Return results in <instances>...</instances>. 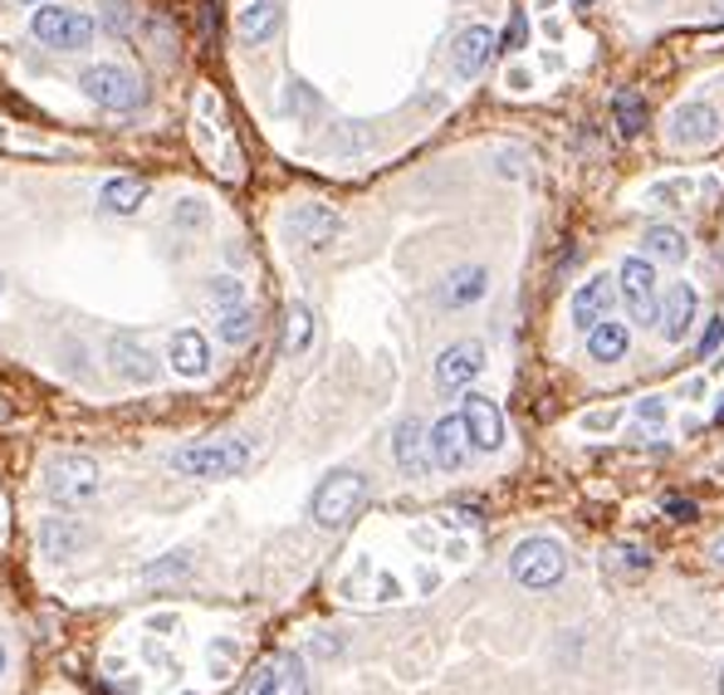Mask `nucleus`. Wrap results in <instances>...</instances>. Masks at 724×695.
Instances as JSON below:
<instances>
[{
  "instance_id": "nucleus-41",
  "label": "nucleus",
  "mask_w": 724,
  "mask_h": 695,
  "mask_svg": "<svg viewBox=\"0 0 724 695\" xmlns=\"http://www.w3.org/2000/svg\"><path fill=\"white\" fill-rule=\"evenodd\" d=\"M0 289H6V275H0Z\"/></svg>"
},
{
  "instance_id": "nucleus-30",
  "label": "nucleus",
  "mask_w": 724,
  "mask_h": 695,
  "mask_svg": "<svg viewBox=\"0 0 724 695\" xmlns=\"http://www.w3.org/2000/svg\"><path fill=\"white\" fill-rule=\"evenodd\" d=\"M211 299H216V309H225V304H241V280H231V275L211 280Z\"/></svg>"
},
{
  "instance_id": "nucleus-32",
  "label": "nucleus",
  "mask_w": 724,
  "mask_h": 695,
  "mask_svg": "<svg viewBox=\"0 0 724 695\" xmlns=\"http://www.w3.org/2000/svg\"><path fill=\"white\" fill-rule=\"evenodd\" d=\"M104 15H108V30L118 35V30H128V0H104Z\"/></svg>"
},
{
  "instance_id": "nucleus-8",
  "label": "nucleus",
  "mask_w": 724,
  "mask_h": 695,
  "mask_svg": "<svg viewBox=\"0 0 724 695\" xmlns=\"http://www.w3.org/2000/svg\"><path fill=\"white\" fill-rule=\"evenodd\" d=\"M241 695H309V671H304V661L294 652H279L255 671Z\"/></svg>"
},
{
  "instance_id": "nucleus-19",
  "label": "nucleus",
  "mask_w": 724,
  "mask_h": 695,
  "mask_svg": "<svg viewBox=\"0 0 724 695\" xmlns=\"http://www.w3.org/2000/svg\"><path fill=\"white\" fill-rule=\"evenodd\" d=\"M172 368L181 372V378H206L211 368V344L206 334H196V328H181V334H172Z\"/></svg>"
},
{
  "instance_id": "nucleus-18",
  "label": "nucleus",
  "mask_w": 724,
  "mask_h": 695,
  "mask_svg": "<svg viewBox=\"0 0 724 695\" xmlns=\"http://www.w3.org/2000/svg\"><path fill=\"white\" fill-rule=\"evenodd\" d=\"M392 455H397V465L406 475H426V465H432V436L422 431V421L406 417L397 427V436H392Z\"/></svg>"
},
{
  "instance_id": "nucleus-36",
  "label": "nucleus",
  "mask_w": 724,
  "mask_h": 695,
  "mask_svg": "<svg viewBox=\"0 0 724 695\" xmlns=\"http://www.w3.org/2000/svg\"><path fill=\"white\" fill-rule=\"evenodd\" d=\"M666 515H671V519H695V499L671 495V499H666Z\"/></svg>"
},
{
  "instance_id": "nucleus-43",
  "label": "nucleus",
  "mask_w": 724,
  "mask_h": 695,
  "mask_svg": "<svg viewBox=\"0 0 724 695\" xmlns=\"http://www.w3.org/2000/svg\"><path fill=\"white\" fill-rule=\"evenodd\" d=\"M720 10H724V0H720Z\"/></svg>"
},
{
  "instance_id": "nucleus-29",
  "label": "nucleus",
  "mask_w": 724,
  "mask_h": 695,
  "mask_svg": "<svg viewBox=\"0 0 724 695\" xmlns=\"http://www.w3.org/2000/svg\"><path fill=\"white\" fill-rule=\"evenodd\" d=\"M187 568H191V558L187 554H172V558H162V564H147L142 578H147V583H162V578H181Z\"/></svg>"
},
{
  "instance_id": "nucleus-33",
  "label": "nucleus",
  "mask_w": 724,
  "mask_h": 695,
  "mask_svg": "<svg viewBox=\"0 0 724 695\" xmlns=\"http://www.w3.org/2000/svg\"><path fill=\"white\" fill-rule=\"evenodd\" d=\"M524 40H529V20H524V15H514V20H509V35H504V50H524Z\"/></svg>"
},
{
  "instance_id": "nucleus-12",
  "label": "nucleus",
  "mask_w": 724,
  "mask_h": 695,
  "mask_svg": "<svg viewBox=\"0 0 724 695\" xmlns=\"http://www.w3.org/2000/svg\"><path fill=\"white\" fill-rule=\"evenodd\" d=\"M720 133H724V123L710 104H681L671 113V143L675 147H710V143H720Z\"/></svg>"
},
{
  "instance_id": "nucleus-14",
  "label": "nucleus",
  "mask_w": 724,
  "mask_h": 695,
  "mask_svg": "<svg viewBox=\"0 0 724 695\" xmlns=\"http://www.w3.org/2000/svg\"><path fill=\"white\" fill-rule=\"evenodd\" d=\"M695 314H700V294H695V284H671L666 289V299H661V338L666 344H681V338L695 328Z\"/></svg>"
},
{
  "instance_id": "nucleus-35",
  "label": "nucleus",
  "mask_w": 724,
  "mask_h": 695,
  "mask_svg": "<svg viewBox=\"0 0 724 695\" xmlns=\"http://www.w3.org/2000/svg\"><path fill=\"white\" fill-rule=\"evenodd\" d=\"M720 338H724V318H715V324L705 328V338H700V352L705 358H715V348H720Z\"/></svg>"
},
{
  "instance_id": "nucleus-17",
  "label": "nucleus",
  "mask_w": 724,
  "mask_h": 695,
  "mask_svg": "<svg viewBox=\"0 0 724 695\" xmlns=\"http://www.w3.org/2000/svg\"><path fill=\"white\" fill-rule=\"evenodd\" d=\"M108 358H113V372L118 378H128V382H152L157 378V358H152V348L142 344V338H132V334H118L108 344Z\"/></svg>"
},
{
  "instance_id": "nucleus-39",
  "label": "nucleus",
  "mask_w": 724,
  "mask_h": 695,
  "mask_svg": "<svg viewBox=\"0 0 724 695\" xmlns=\"http://www.w3.org/2000/svg\"><path fill=\"white\" fill-rule=\"evenodd\" d=\"M720 695H724V671H720Z\"/></svg>"
},
{
  "instance_id": "nucleus-15",
  "label": "nucleus",
  "mask_w": 724,
  "mask_h": 695,
  "mask_svg": "<svg viewBox=\"0 0 724 695\" xmlns=\"http://www.w3.org/2000/svg\"><path fill=\"white\" fill-rule=\"evenodd\" d=\"M494 30L490 25H470V30H460L456 44H450V70H456L460 78H475L490 64V54H494Z\"/></svg>"
},
{
  "instance_id": "nucleus-21",
  "label": "nucleus",
  "mask_w": 724,
  "mask_h": 695,
  "mask_svg": "<svg viewBox=\"0 0 724 695\" xmlns=\"http://www.w3.org/2000/svg\"><path fill=\"white\" fill-rule=\"evenodd\" d=\"M641 241H647V260H661V265H685V255H690L685 231H675V225H666V221L647 225Z\"/></svg>"
},
{
  "instance_id": "nucleus-26",
  "label": "nucleus",
  "mask_w": 724,
  "mask_h": 695,
  "mask_svg": "<svg viewBox=\"0 0 724 695\" xmlns=\"http://www.w3.org/2000/svg\"><path fill=\"white\" fill-rule=\"evenodd\" d=\"M313 344V309L309 304H289V328H285V348L299 358L304 348Z\"/></svg>"
},
{
  "instance_id": "nucleus-40",
  "label": "nucleus",
  "mask_w": 724,
  "mask_h": 695,
  "mask_svg": "<svg viewBox=\"0 0 724 695\" xmlns=\"http://www.w3.org/2000/svg\"><path fill=\"white\" fill-rule=\"evenodd\" d=\"M578 6H593V0H578Z\"/></svg>"
},
{
  "instance_id": "nucleus-4",
  "label": "nucleus",
  "mask_w": 724,
  "mask_h": 695,
  "mask_svg": "<svg viewBox=\"0 0 724 695\" xmlns=\"http://www.w3.org/2000/svg\"><path fill=\"white\" fill-rule=\"evenodd\" d=\"M78 88L94 98L98 108H113V113H132L147 104V84L132 70H118V64H94V70L78 74Z\"/></svg>"
},
{
  "instance_id": "nucleus-20",
  "label": "nucleus",
  "mask_w": 724,
  "mask_h": 695,
  "mask_svg": "<svg viewBox=\"0 0 724 695\" xmlns=\"http://www.w3.org/2000/svg\"><path fill=\"white\" fill-rule=\"evenodd\" d=\"M279 20H285V6H279V0H251V6L241 10V20H235V35L245 44H265L279 30Z\"/></svg>"
},
{
  "instance_id": "nucleus-16",
  "label": "nucleus",
  "mask_w": 724,
  "mask_h": 695,
  "mask_svg": "<svg viewBox=\"0 0 724 695\" xmlns=\"http://www.w3.org/2000/svg\"><path fill=\"white\" fill-rule=\"evenodd\" d=\"M466 455H470L466 417H440L432 427V465H440V471H460Z\"/></svg>"
},
{
  "instance_id": "nucleus-7",
  "label": "nucleus",
  "mask_w": 724,
  "mask_h": 695,
  "mask_svg": "<svg viewBox=\"0 0 724 695\" xmlns=\"http://www.w3.org/2000/svg\"><path fill=\"white\" fill-rule=\"evenodd\" d=\"M44 489H50L60 505H78V499H88L98 489V465L88 461V455H60V461H50V471H44Z\"/></svg>"
},
{
  "instance_id": "nucleus-23",
  "label": "nucleus",
  "mask_w": 724,
  "mask_h": 695,
  "mask_svg": "<svg viewBox=\"0 0 724 695\" xmlns=\"http://www.w3.org/2000/svg\"><path fill=\"white\" fill-rule=\"evenodd\" d=\"M627 344H631L627 324H617V318H603V324L587 334V358H593V362H617L621 352H627Z\"/></svg>"
},
{
  "instance_id": "nucleus-11",
  "label": "nucleus",
  "mask_w": 724,
  "mask_h": 695,
  "mask_svg": "<svg viewBox=\"0 0 724 695\" xmlns=\"http://www.w3.org/2000/svg\"><path fill=\"white\" fill-rule=\"evenodd\" d=\"M460 417H466V431H470V446L475 451H500L504 446V412L485 392H466Z\"/></svg>"
},
{
  "instance_id": "nucleus-3",
  "label": "nucleus",
  "mask_w": 724,
  "mask_h": 695,
  "mask_svg": "<svg viewBox=\"0 0 724 695\" xmlns=\"http://www.w3.org/2000/svg\"><path fill=\"white\" fill-rule=\"evenodd\" d=\"M362 499H368V475L333 471L319 489H313V505H309L313 524H319V529H343V524L362 509Z\"/></svg>"
},
{
  "instance_id": "nucleus-5",
  "label": "nucleus",
  "mask_w": 724,
  "mask_h": 695,
  "mask_svg": "<svg viewBox=\"0 0 724 695\" xmlns=\"http://www.w3.org/2000/svg\"><path fill=\"white\" fill-rule=\"evenodd\" d=\"M30 35L40 44H50V50H88L98 35L94 15H84V10H70V6H35V15H30Z\"/></svg>"
},
{
  "instance_id": "nucleus-13",
  "label": "nucleus",
  "mask_w": 724,
  "mask_h": 695,
  "mask_svg": "<svg viewBox=\"0 0 724 695\" xmlns=\"http://www.w3.org/2000/svg\"><path fill=\"white\" fill-rule=\"evenodd\" d=\"M613 304H617V280L613 275H593L578 294H573V328L593 334L603 318H613Z\"/></svg>"
},
{
  "instance_id": "nucleus-34",
  "label": "nucleus",
  "mask_w": 724,
  "mask_h": 695,
  "mask_svg": "<svg viewBox=\"0 0 724 695\" xmlns=\"http://www.w3.org/2000/svg\"><path fill=\"white\" fill-rule=\"evenodd\" d=\"M206 221V207H201V201H181L177 207V225H201Z\"/></svg>"
},
{
  "instance_id": "nucleus-24",
  "label": "nucleus",
  "mask_w": 724,
  "mask_h": 695,
  "mask_svg": "<svg viewBox=\"0 0 724 695\" xmlns=\"http://www.w3.org/2000/svg\"><path fill=\"white\" fill-rule=\"evenodd\" d=\"M485 289H490V275H485L480 265H460L456 275L446 280V304L450 309H466V304L485 299Z\"/></svg>"
},
{
  "instance_id": "nucleus-31",
  "label": "nucleus",
  "mask_w": 724,
  "mask_h": 695,
  "mask_svg": "<svg viewBox=\"0 0 724 695\" xmlns=\"http://www.w3.org/2000/svg\"><path fill=\"white\" fill-rule=\"evenodd\" d=\"M637 417H641V427H661V421H666V402H661V397H647V402H641L637 407Z\"/></svg>"
},
{
  "instance_id": "nucleus-2",
  "label": "nucleus",
  "mask_w": 724,
  "mask_h": 695,
  "mask_svg": "<svg viewBox=\"0 0 724 695\" xmlns=\"http://www.w3.org/2000/svg\"><path fill=\"white\" fill-rule=\"evenodd\" d=\"M563 573H568V558H563V549L553 539H543V534L514 544V554H509V578H514L519 588L543 592V588L563 583Z\"/></svg>"
},
{
  "instance_id": "nucleus-10",
  "label": "nucleus",
  "mask_w": 724,
  "mask_h": 695,
  "mask_svg": "<svg viewBox=\"0 0 724 695\" xmlns=\"http://www.w3.org/2000/svg\"><path fill=\"white\" fill-rule=\"evenodd\" d=\"M480 368H485V348L475 338H460V344H450L436 358V387L440 392H460V387L480 378Z\"/></svg>"
},
{
  "instance_id": "nucleus-1",
  "label": "nucleus",
  "mask_w": 724,
  "mask_h": 695,
  "mask_svg": "<svg viewBox=\"0 0 724 695\" xmlns=\"http://www.w3.org/2000/svg\"><path fill=\"white\" fill-rule=\"evenodd\" d=\"M172 465L181 475H196V481H225V475H241L251 465V441L241 436L196 441V446H181L172 455Z\"/></svg>"
},
{
  "instance_id": "nucleus-25",
  "label": "nucleus",
  "mask_w": 724,
  "mask_h": 695,
  "mask_svg": "<svg viewBox=\"0 0 724 695\" xmlns=\"http://www.w3.org/2000/svg\"><path fill=\"white\" fill-rule=\"evenodd\" d=\"M216 334H221L231 348L251 344V334H255V309H251V304H225V309H216Z\"/></svg>"
},
{
  "instance_id": "nucleus-22",
  "label": "nucleus",
  "mask_w": 724,
  "mask_h": 695,
  "mask_svg": "<svg viewBox=\"0 0 724 695\" xmlns=\"http://www.w3.org/2000/svg\"><path fill=\"white\" fill-rule=\"evenodd\" d=\"M98 201H104V211H113V215H132V211H142V201H147V181L142 177H113V181H104Z\"/></svg>"
},
{
  "instance_id": "nucleus-38",
  "label": "nucleus",
  "mask_w": 724,
  "mask_h": 695,
  "mask_svg": "<svg viewBox=\"0 0 724 695\" xmlns=\"http://www.w3.org/2000/svg\"><path fill=\"white\" fill-rule=\"evenodd\" d=\"M715 417H720V427H724V407H720V412H715Z\"/></svg>"
},
{
  "instance_id": "nucleus-42",
  "label": "nucleus",
  "mask_w": 724,
  "mask_h": 695,
  "mask_svg": "<svg viewBox=\"0 0 724 695\" xmlns=\"http://www.w3.org/2000/svg\"><path fill=\"white\" fill-rule=\"evenodd\" d=\"M25 6H40V0H25Z\"/></svg>"
},
{
  "instance_id": "nucleus-28",
  "label": "nucleus",
  "mask_w": 724,
  "mask_h": 695,
  "mask_svg": "<svg viewBox=\"0 0 724 695\" xmlns=\"http://www.w3.org/2000/svg\"><path fill=\"white\" fill-rule=\"evenodd\" d=\"M40 544H44V549H50L54 558H64V554H74L78 544H84V534L70 529V524H60V519H50V524L40 529Z\"/></svg>"
},
{
  "instance_id": "nucleus-37",
  "label": "nucleus",
  "mask_w": 724,
  "mask_h": 695,
  "mask_svg": "<svg viewBox=\"0 0 724 695\" xmlns=\"http://www.w3.org/2000/svg\"><path fill=\"white\" fill-rule=\"evenodd\" d=\"M0 671H6V646H0Z\"/></svg>"
},
{
  "instance_id": "nucleus-6",
  "label": "nucleus",
  "mask_w": 724,
  "mask_h": 695,
  "mask_svg": "<svg viewBox=\"0 0 724 695\" xmlns=\"http://www.w3.org/2000/svg\"><path fill=\"white\" fill-rule=\"evenodd\" d=\"M617 294L621 304H627V314L637 318V324H651L656 314H661V284H656V270L647 255H627L617 270Z\"/></svg>"
},
{
  "instance_id": "nucleus-27",
  "label": "nucleus",
  "mask_w": 724,
  "mask_h": 695,
  "mask_svg": "<svg viewBox=\"0 0 724 695\" xmlns=\"http://www.w3.org/2000/svg\"><path fill=\"white\" fill-rule=\"evenodd\" d=\"M641 123H647V104H641V94L621 88V94H617V128H621V138H637Z\"/></svg>"
},
{
  "instance_id": "nucleus-9",
  "label": "nucleus",
  "mask_w": 724,
  "mask_h": 695,
  "mask_svg": "<svg viewBox=\"0 0 724 695\" xmlns=\"http://www.w3.org/2000/svg\"><path fill=\"white\" fill-rule=\"evenodd\" d=\"M338 231H343V215H338L333 207H323V201H304V207L289 211V235L299 245H309V250L333 245Z\"/></svg>"
}]
</instances>
